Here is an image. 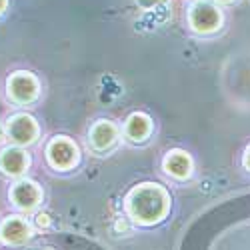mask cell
I'll return each instance as SVG.
<instances>
[{
    "label": "cell",
    "instance_id": "8992f818",
    "mask_svg": "<svg viewBox=\"0 0 250 250\" xmlns=\"http://www.w3.org/2000/svg\"><path fill=\"white\" fill-rule=\"evenodd\" d=\"M8 136L16 144H30L38 136V126L32 116L28 114H16L8 120Z\"/></svg>",
    "mask_w": 250,
    "mask_h": 250
},
{
    "label": "cell",
    "instance_id": "3957f363",
    "mask_svg": "<svg viewBox=\"0 0 250 250\" xmlns=\"http://www.w3.org/2000/svg\"><path fill=\"white\" fill-rule=\"evenodd\" d=\"M46 156H48L50 166H54L58 170H68L78 160V150L68 138L58 136L48 144Z\"/></svg>",
    "mask_w": 250,
    "mask_h": 250
},
{
    "label": "cell",
    "instance_id": "30bf717a",
    "mask_svg": "<svg viewBox=\"0 0 250 250\" xmlns=\"http://www.w3.org/2000/svg\"><path fill=\"white\" fill-rule=\"evenodd\" d=\"M164 170L176 176V178H188L190 170H192V162L188 158V154L182 150H172L166 154L164 158Z\"/></svg>",
    "mask_w": 250,
    "mask_h": 250
},
{
    "label": "cell",
    "instance_id": "9a60e30c",
    "mask_svg": "<svg viewBox=\"0 0 250 250\" xmlns=\"http://www.w3.org/2000/svg\"><path fill=\"white\" fill-rule=\"evenodd\" d=\"M218 2H224L226 4V2H232V0H218Z\"/></svg>",
    "mask_w": 250,
    "mask_h": 250
},
{
    "label": "cell",
    "instance_id": "277c9868",
    "mask_svg": "<svg viewBox=\"0 0 250 250\" xmlns=\"http://www.w3.org/2000/svg\"><path fill=\"white\" fill-rule=\"evenodd\" d=\"M8 94L18 104L32 102L38 94V82L28 72H14L8 78Z\"/></svg>",
    "mask_w": 250,
    "mask_h": 250
},
{
    "label": "cell",
    "instance_id": "7a4b0ae2",
    "mask_svg": "<svg viewBox=\"0 0 250 250\" xmlns=\"http://www.w3.org/2000/svg\"><path fill=\"white\" fill-rule=\"evenodd\" d=\"M188 20H190V26L196 32H212V30H216L220 26L222 14H220V10L212 2L200 0V2L192 4Z\"/></svg>",
    "mask_w": 250,
    "mask_h": 250
},
{
    "label": "cell",
    "instance_id": "e0dca14e",
    "mask_svg": "<svg viewBox=\"0 0 250 250\" xmlns=\"http://www.w3.org/2000/svg\"><path fill=\"white\" fill-rule=\"evenodd\" d=\"M44 250H52V248H44Z\"/></svg>",
    "mask_w": 250,
    "mask_h": 250
},
{
    "label": "cell",
    "instance_id": "5b68a950",
    "mask_svg": "<svg viewBox=\"0 0 250 250\" xmlns=\"http://www.w3.org/2000/svg\"><path fill=\"white\" fill-rule=\"evenodd\" d=\"M10 198L18 208H22V210H32V208L42 200V190H40V186L32 180H20L12 186Z\"/></svg>",
    "mask_w": 250,
    "mask_h": 250
},
{
    "label": "cell",
    "instance_id": "7c38bea8",
    "mask_svg": "<svg viewBox=\"0 0 250 250\" xmlns=\"http://www.w3.org/2000/svg\"><path fill=\"white\" fill-rule=\"evenodd\" d=\"M48 224H50L48 214H38V216H36V226H38V228H46Z\"/></svg>",
    "mask_w": 250,
    "mask_h": 250
},
{
    "label": "cell",
    "instance_id": "8fae6325",
    "mask_svg": "<svg viewBox=\"0 0 250 250\" xmlns=\"http://www.w3.org/2000/svg\"><path fill=\"white\" fill-rule=\"evenodd\" d=\"M150 130H152V122H150V118L146 114H140L138 112V114H132L126 120V136L130 140H136V142L146 140V136L150 134Z\"/></svg>",
    "mask_w": 250,
    "mask_h": 250
},
{
    "label": "cell",
    "instance_id": "4fadbf2b",
    "mask_svg": "<svg viewBox=\"0 0 250 250\" xmlns=\"http://www.w3.org/2000/svg\"><path fill=\"white\" fill-rule=\"evenodd\" d=\"M244 166H246V168L250 170V146L246 148V154H244Z\"/></svg>",
    "mask_w": 250,
    "mask_h": 250
},
{
    "label": "cell",
    "instance_id": "5bb4252c",
    "mask_svg": "<svg viewBox=\"0 0 250 250\" xmlns=\"http://www.w3.org/2000/svg\"><path fill=\"white\" fill-rule=\"evenodd\" d=\"M6 8V0H0V12H2Z\"/></svg>",
    "mask_w": 250,
    "mask_h": 250
},
{
    "label": "cell",
    "instance_id": "52a82bcc",
    "mask_svg": "<svg viewBox=\"0 0 250 250\" xmlns=\"http://www.w3.org/2000/svg\"><path fill=\"white\" fill-rule=\"evenodd\" d=\"M30 226L20 216H8L0 226V238L6 244H22L30 238Z\"/></svg>",
    "mask_w": 250,
    "mask_h": 250
},
{
    "label": "cell",
    "instance_id": "9c48e42d",
    "mask_svg": "<svg viewBox=\"0 0 250 250\" xmlns=\"http://www.w3.org/2000/svg\"><path fill=\"white\" fill-rule=\"evenodd\" d=\"M28 166V156L24 150L20 148H4L0 152V168L2 172L16 176V174H22L24 168Z\"/></svg>",
    "mask_w": 250,
    "mask_h": 250
},
{
    "label": "cell",
    "instance_id": "2e32d148",
    "mask_svg": "<svg viewBox=\"0 0 250 250\" xmlns=\"http://www.w3.org/2000/svg\"><path fill=\"white\" fill-rule=\"evenodd\" d=\"M0 140H2V128H0Z\"/></svg>",
    "mask_w": 250,
    "mask_h": 250
},
{
    "label": "cell",
    "instance_id": "ba28073f",
    "mask_svg": "<svg viewBox=\"0 0 250 250\" xmlns=\"http://www.w3.org/2000/svg\"><path fill=\"white\" fill-rule=\"evenodd\" d=\"M116 126L108 120H98L90 130V142L96 150H108L116 142Z\"/></svg>",
    "mask_w": 250,
    "mask_h": 250
},
{
    "label": "cell",
    "instance_id": "6da1fadb",
    "mask_svg": "<svg viewBox=\"0 0 250 250\" xmlns=\"http://www.w3.org/2000/svg\"><path fill=\"white\" fill-rule=\"evenodd\" d=\"M128 214L140 224H154L168 212V194L158 184H140L126 196Z\"/></svg>",
    "mask_w": 250,
    "mask_h": 250
}]
</instances>
